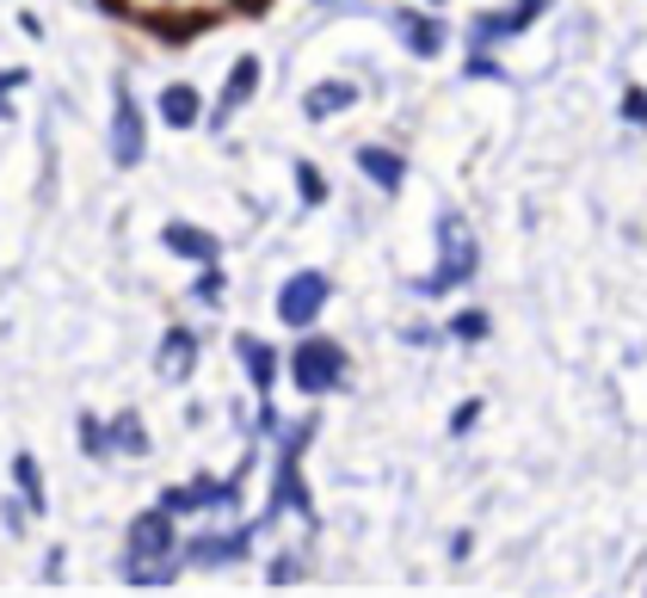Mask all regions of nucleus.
Here are the masks:
<instances>
[{
	"instance_id": "19",
	"label": "nucleus",
	"mask_w": 647,
	"mask_h": 598,
	"mask_svg": "<svg viewBox=\"0 0 647 598\" xmlns=\"http://www.w3.org/2000/svg\"><path fill=\"white\" fill-rule=\"evenodd\" d=\"M488 333H493L488 308H457V315H450V340H462V346H476V340H488Z\"/></svg>"
},
{
	"instance_id": "18",
	"label": "nucleus",
	"mask_w": 647,
	"mask_h": 598,
	"mask_svg": "<svg viewBox=\"0 0 647 598\" xmlns=\"http://www.w3.org/2000/svg\"><path fill=\"white\" fill-rule=\"evenodd\" d=\"M106 432H111V451H124V457H143L148 451V432H143V420H136V413H118Z\"/></svg>"
},
{
	"instance_id": "11",
	"label": "nucleus",
	"mask_w": 647,
	"mask_h": 598,
	"mask_svg": "<svg viewBox=\"0 0 647 598\" xmlns=\"http://www.w3.org/2000/svg\"><path fill=\"white\" fill-rule=\"evenodd\" d=\"M357 174L370 179L376 192H401V179H408V160L395 155V148H383V143H357Z\"/></svg>"
},
{
	"instance_id": "2",
	"label": "nucleus",
	"mask_w": 647,
	"mask_h": 598,
	"mask_svg": "<svg viewBox=\"0 0 647 598\" xmlns=\"http://www.w3.org/2000/svg\"><path fill=\"white\" fill-rule=\"evenodd\" d=\"M291 383L303 389L308 401H315V395H333V389H345V346H340V340H327V333L303 340V346L291 352Z\"/></svg>"
},
{
	"instance_id": "27",
	"label": "nucleus",
	"mask_w": 647,
	"mask_h": 598,
	"mask_svg": "<svg viewBox=\"0 0 647 598\" xmlns=\"http://www.w3.org/2000/svg\"><path fill=\"white\" fill-rule=\"evenodd\" d=\"M623 118H629V124H647V94H641V87H629V94H623Z\"/></svg>"
},
{
	"instance_id": "20",
	"label": "nucleus",
	"mask_w": 647,
	"mask_h": 598,
	"mask_svg": "<svg viewBox=\"0 0 647 598\" xmlns=\"http://www.w3.org/2000/svg\"><path fill=\"white\" fill-rule=\"evenodd\" d=\"M500 38H518L512 7H506V13H481V19H476V31H469V43H476V50H488V43H500Z\"/></svg>"
},
{
	"instance_id": "32",
	"label": "nucleus",
	"mask_w": 647,
	"mask_h": 598,
	"mask_svg": "<svg viewBox=\"0 0 647 598\" xmlns=\"http://www.w3.org/2000/svg\"><path fill=\"white\" fill-rule=\"evenodd\" d=\"M265 7H272V0H235V13H247V19H253V13H265Z\"/></svg>"
},
{
	"instance_id": "13",
	"label": "nucleus",
	"mask_w": 647,
	"mask_h": 598,
	"mask_svg": "<svg viewBox=\"0 0 647 598\" xmlns=\"http://www.w3.org/2000/svg\"><path fill=\"white\" fill-rule=\"evenodd\" d=\"M155 111H160V124H167V130H192V124L204 118V94L192 87V80H173V87H160Z\"/></svg>"
},
{
	"instance_id": "35",
	"label": "nucleus",
	"mask_w": 647,
	"mask_h": 598,
	"mask_svg": "<svg viewBox=\"0 0 647 598\" xmlns=\"http://www.w3.org/2000/svg\"><path fill=\"white\" fill-rule=\"evenodd\" d=\"M327 7H333V0H327Z\"/></svg>"
},
{
	"instance_id": "33",
	"label": "nucleus",
	"mask_w": 647,
	"mask_h": 598,
	"mask_svg": "<svg viewBox=\"0 0 647 598\" xmlns=\"http://www.w3.org/2000/svg\"><path fill=\"white\" fill-rule=\"evenodd\" d=\"M0 118H7V106H0Z\"/></svg>"
},
{
	"instance_id": "24",
	"label": "nucleus",
	"mask_w": 647,
	"mask_h": 598,
	"mask_svg": "<svg viewBox=\"0 0 647 598\" xmlns=\"http://www.w3.org/2000/svg\"><path fill=\"white\" fill-rule=\"evenodd\" d=\"M223 291H228V278H223V272H204V278L198 284H192V296H198V303H223Z\"/></svg>"
},
{
	"instance_id": "10",
	"label": "nucleus",
	"mask_w": 647,
	"mask_h": 598,
	"mask_svg": "<svg viewBox=\"0 0 647 598\" xmlns=\"http://www.w3.org/2000/svg\"><path fill=\"white\" fill-rule=\"evenodd\" d=\"M253 94H259V56H235V68H228V80H223V99H216V130H223Z\"/></svg>"
},
{
	"instance_id": "29",
	"label": "nucleus",
	"mask_w": 647,
	"mask_h": 598,
	"mask_svg": "<svg viewBox=\"0 0 647 598\" xmlns=\"http://www.w3.org/2000/svg\"><path fill=\"white\" fill-rule=\"evenodd\" d=\"M277 420H284V413H277L272 401H265V408H259V420H253V432H265V439H277Z\"/></svg>"
},
{
	"instance_id": "8",
	"label": "nucleus",
	"mask_w": 647,
	"mask_h": 598,
	"mask_svg": "<svg viewBox=\"0 0 647 598\" xmlns=\"http://www.w3.org/2000/svg\"><path fill=\"white\" fill-rule=\"evenodd\" d=\"M155 371H160V383H192V371H198V340H192V327H167V340L155 352Z\"/></svg>"
},
{
	"instance_id": "1",
	"label": "nucleus",
	"mask_w": 647,
	"mask_h": 598,
	"mask_svg": "<svg viewBox=\"0 0 647 598\" xmlns=\"http://www.w3.org/2000/svg\"><path fill=\"white\" fill-rule=\"evenodd\" d=\"M476 266H481L476 235L462 228V216H457V210H444V216H438V272H432V278H420V296H444V291H457V284L476 278Z\"/></svg>"
},
{
	"instance_id": "4",
	"label": "nucleus",
	"mask_w": 647,
	"mask_h": 598,
	"mask_svg": "<svg viewBox=\"0 0 647 598\" xmlns=\"http://www.w3.org/2000/svg\"><path fill=\"white\" fill-rule=\"evenodd\" d=\"M148 155V124H143V106H136L130 80L111 87V160L118 167H143Z\"/></svg>"
},
{
	"instance_id": "7",
	"label": "nucleus",
	"mask_w": 647,
	"mask_h": 598,
	"mask_svg": "<svg viewBox=\"0 0 647 598\" xmlns=\"http://www.w3.org/2000/svg\"><path fill=\"white\" fill-rule=\"evenodd\" d=\"M389 26H395V38L408 43L413 56H420V62H432V56H444V43H450V26L438 13H413V7H401L395 19H389Z\"/></svg>"
},
{
	"instance_id": "28",
	"label": "nucleus",
	"mask_w": 647,
	"mask_h": 598,
	"mask_svg": "<svg viewBox=\"0 0 647 598\" xmlns=\"http://www.w3.org/2000/svg\"><path fill=\"white\" fill-rule=\"evenodd\" d=\"M542 13H549V0H518V7H512L518 31H530V19H542Z\"/></svg>"
},
{
	"instance_id": "9",
	"label": "nucleus",
	"mask_w": 647,
	"mask_h": 598,
	"mask_svg": "<svg viewBox=\"0 0 647 598\" xmlns=\"http://www.w3.org/2000/svg\"><path fill=\"white\" fill-rule=\"evenodd\" d=\"M124 549H136V556H167L173 549V512H160V506L136 512L130 531H124Z\"/></svg>"
},
{
	"instance_id": "22",
	"label": "nucleus",
	"mask_w": 647,
	"mask_h": 598,
	"mask_svg": "<svg viewBox=\"0 0 647 598\" xmlns=\"http://www.w3.org/2000/svg\"><path fill=\"white\" fill-rule=\"evenodd\" d=\"M80 451H87V457H111V432L92 420V413H80Z\"/></svg>"
},
{
	"instance_id": "15",
	"label": "nucleus",
	"mask_w": 647,
	"mask_h": 598,
	"mask_svg": "<svg viewBox=\"0 0 647 598\" xmlns=\"http://www.w3.org/2000/svg\"><path fill=\"white\" fill-rule=\"evenodd\" d=\"M124 586H143V592H148V586H173V574H179V568H173V549H167V556H136V549H124Z\"/></svg>"
},
{
	"instance_id": "14",
	"label": "nucleus",
	"mask_w": 647,
	"mask_h": 598,
	"mask_svg": "<svg viewBox=\"0 0 647 598\" xmlns=\"http://www.w3.org/2000/svg\"><path fill=\"white\" fill-rule=\"evenodd\" d=\"M235 359L247 364V383L259 389V395H272V383H277V352L265 346L259 333H241V340H235Z\"/></svg>"
},
{
	"instance_id": "17",
	"label": "nucleus",
	"mask_w": 647,
	"mask_h": 598,
	"mask_svg": "<svg viewBox=\"0 0 647 598\" xmlns=\"http://www.w3.org/2000/svg\"><path fill=\"white\" fill-rule=\"evenodd\" d=\"M13 488H19V500L31 506V519H43V506H50V500H43V476H38V457H26V451L13 457Z\"/></svg>"
},
{
	"instance_id": "5",
	"label": "nucleus",
	"mask_w": 647,
	"mask_h": 598,
	"mask_svg": "<svg viewBox=\"0 0 647 598\" xmlns=\"http://www.w3.org/2000/svg\"><path fill=\"white\" fill-rule=\"evenodd\" d=\"M303 451H284L277 457V476H272V493H265V512L253 525H277L284 512H296V519L315 525V493L303 488V463H296Z\"/></svg>"
},
{
	"instance_id": "25",
	"label": "nucleus",
	"mask_w": 647,
	"mask_h": 598,
	"mask_svg": "<svg viewBox=\"0 0 647 598\" xmlns=\"http://www.w3.org/2000/svg\"><path fill=\"white\" fill-rule=\"evenodd\" d=\"M476 420H481V395H469V401H457V413H450V432L462 439V432H469Z\"/></svg>"
},
{
	"instance_id": "34",
	"label": "nucleus",
	"mask_w": 647,
	"mask_h": 598,
	"mask_svg": "<svg viewBox=\"0 0 647 598\" xmlns=\"http://www.w3.org/2000/svg\"><path fill=\"white\" fill-rule=\"evenodd\" d=\"M432 7H444V0H432Z\"/></svg>"
},
{
	"instance_id": "30",
	"label": "nucleus",
	"mask_w": 647,
	"mask_h": 598,
	"mask_svg": "<svg viewBox=\"0 0 647 598\" xmlns=\"http://www.w3.org/2000/svg\"><path fill=\"white\" fill-rule=\"evenodd\" d=\"M43 580H50V586L62 580V549H50V556H43Z\"/></svg>"
},
{
	"instance_id": "16",
	"label": "nucleus",
	"mask_w": 647,
	"mask_h": 598,
	"mask_svg": "<svg viewBox=\"0 0 647 598\" xmlns=\"http://www.w3.org/2000/svg\"><path fill=\"white\" fill-rule=\"evenodd\" d=\"M345 106H357V80H321V87H308L303 94V111L308 118H333V111H345Z\"/></svg>"
},
{
	"instance_id": "6",
	"label": "nucleus",
	"mask_w": 647,
	"mask_h": 598,
	"mask_svg": "<svg viewBox=\"0 0 647 598\" xmlns=\"http://www.w3.org/2000/svg\"><path fill=\"white\" fill-rule=\"evenodd\" d=\"M253 549V525H235V531H204L185 543V561L192 568H235V561H247Z\"/></svg>"
},
{
	"instance_id": "3",
	"label": "nucleus",
	"mask_w": 647,
	"mask_h": 598,
	"mask_svg": "<svg viewBox=\"0 0 647 598\" xmlns=\"http://www.w3.org/2000/svg\"><path fill=\"white\" fill-rule=\"evenodd\" d=\"M327 296H333L327 272H291V278H284V291H277V321H284V327H296V333H308L321 321V308H327Z\"/></svg>"
},
{
	"instance_id": "12",
	"label": "nucleus",
	"mask_w": 647,
	"mask_h": 598,
	"mask_svg": "<svg viewBox=\"0 0 647 598\" xmlns=\"http://www.w3.org/2000/svg\"><path fill=\"white\" fill-rule=\"evenodd\" d=\"M160 247L179 253V259H198V266H216V259H223L216 235H210V228H198V223H167V228H160Z\"/></svg>"
},
{
	"instance_id": "31",
	"label": "nucleus",
	"mask_w": 647,
	"mask_h": 598,
	"mask_svg": "<svg viewBox=\"0 0 647 598\" xmlns=\"http://www.w3.org/2000/svg\"><path fill=\"white\" fill-rule=\"evenodd\" d=\"M19 80H26V68H0V94H13Z\"/></svg>"
},
{
	"instance_id": "21",
	"label": "nucleus",
	"mask_w": 647,
	"mask_h": 598,
	"mask_svg": "<svg viewBox=\"0 0 647 598\" xmlns=\"http://www.w3.org/2000/svg\"><path fill=\"white\" fill-rule=\"evenodd\" d=\"M291 174H296V198H303L308 210H321V204H327V179H321V167H315V160H296Z\"/></svg>"
},
{
	"instance_id": "26",
	"label": "nucleus",
	"mask_w": 647,
	"mask_h": 598,
	"mask_svg": "<svg viewBox=\"0 0 647 598\" xmlns=\"http://www.w3.org/2000/svg\"><path fill=\"white\" fill-rule=\"evenodd\" d=\"M469 80H506V75H500V62H493V56L476 50V56H469Z\"/></svg>"
},
{
	"instance_id": "23",
	"label": "nucleus",
	"mask_w": 647,
	"mask_h": 598,
	"mask_svg": "<svg viewBox=\"0 0 647 598\" xmlns=\"http://www.w3.org/2000/svg\"><path fill=\"white\" fill-rule=\"evenodd\" d=\"M265 580H272V586H296V580H303V556H277Z\"/></svg>"
}]
</instances>
